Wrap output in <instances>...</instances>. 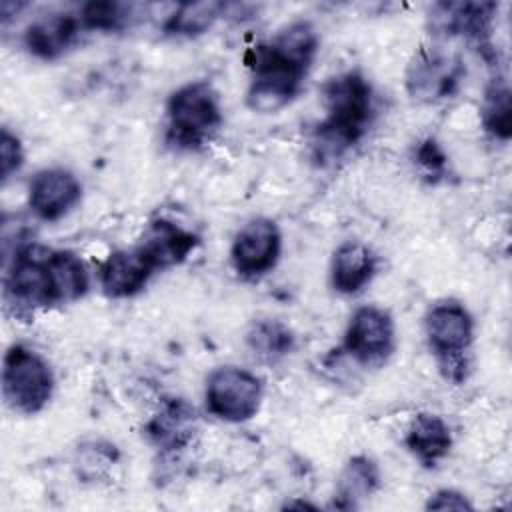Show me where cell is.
<instances>
[{
	"label": "cell",
	"mask_w": 512,
	"mask_h": 512,
	"mask_svg": "<svg viewBox=\"0 0 512 512\" xmlns=\"http://www.w3.org/2000/svg\"><path fill=\"white\" fill-rule=\"evenodd\" d=\"M318 50V34L306 20L282 28L270 42L246 52L250 86L246 104L260 114L282 110L300 92Z\"/></svg>",
	"instance_id": "6da1fadb"
},
{
	"label": "cell",
	"mask_w": 512,
	"mask_h": 512,
	"mask_svg": "<svg viewBox=\"0 0 512 512\" xmlns=\"http://www.w3.org/2000/svg\"><path fill=\"white\" fill-rule=\"evenodd\" d=\"M88 286L90 278L78 254L24 244L6 268L4 298L20 312H32L74 302L88 292Z\"/></svg>",
	"instance_id": "7a4b0ae2"
},
{
	"label": "cell",
	"mask_w": 512,
	"mask_h": 512,
	"mask_svg": "<svg viewBox=\"0 0 512 512\" xmlns=\"http://www.w3.org/2000/svg\"><path fill=\"white\" fill-rule=\"evenodd\" d=\"M326 116L316 130L318 156H338L368 130L374 104L372 86L356 70L338 74L324 84Z\"/></svg>",
	"instance_id": "3957f363"
},
{
	"label": "cell",
	"mask_w": 512,
	"mask_h": 512,
	"mask_svg": "<svg viewBox=\"0 0 512 512\" xmlns=\"http://www.w3.org/2000/svg\"><path fill=\"white\" fill-rule=\"evenodd\" d=\"M224 122L220 98L208 80L176 88L166 102V142L176 150H198Z\"/></svg>",
	"instance_id": "277c9868"
},
{
	"label": "cell",
	"mask_w": 512,
	"mask_h": 512,
	"mask_svg": "<svg viewBox=\"0 0 512 512\" xmlns=\"http://www.w3.org/2000/svg\"><path fill=\"white\" fill-rule=\"evenodd\" d=\"M428 344L446 378L462 382L466 378V354L474 338V322L466 306L458 300L436 302L424 318Z\"/></svg>",
	"instance_id": "5b68a950"
},
{
	"label": "cell",
	"mask_w": 512,
	"mask_h": 512,
	"mask_svg": "<svg viewBox=\"0 0 512 512\" xmlns=\"http://www.w3.org/2000/svg\"><path fill=\"white\" fill-rule=\"evenodd\" d=\"M54 390L50 364L32 348L12 344L2 364V396L6 404L22 414L40 412Z\"/></svg>",
	"instance_id": "8992f818"
},
{
	"label": "cell",
	"mask_w": 512,
	"mask_h": 512,
	"mask_svg": "<svg viewBox=\"0 0 512 512\" xmlns=\"http://www.w3.org/2000/svg\"><path fill=\"white\" fill-rule=\"evenodd\" d=\"M206 408L224 422H246L262 404V380L246 368L220 366L206 378Z\"/></svg>",
	"instance_id": "52a82bcc"
},
{
	"label": "cell",
	"mask_w": 512,
	"mask_h": 512,
	"mask_svg": "<svg viewBox=\"0 0 512 512\" xmlns=\"http://www.w3.org/2000/svg\"><path fill=\"white\" fill-rule=\"evenodd\" d=\"M462 60L442 46L414 52L406 68V88L412 98L432 102L450 96L462 78Z\"/></svg>",
	"instance_id": "ba28073f"
},
{
	"label": "cell",
	"mask_w": 512,
	"mask_h": 512,
	"mask_svg": "<svg viewBox=\"0 0 512 512\" xmlns=\"http://www.w3.org/2000/svg\"><path fill=\"white\" fill-rule=\"evenodd\" d=\"M282 252V234L274 220L254 218L234 236L230 260L234 270L244 278H258L270 272Z\"/></svg>",
	"instance_id": "9c48e42d"
},
{
	"label": "cell",
	"mask_w": 512,
	"mask_h": 512,
	"mask_svg": "<svg viewBox=\"0 0 512 512\" xmlns=\"http://www.w3.org/2000/svg\"><path fill=\"white\" fill-rule=\"evenodd\" d=\"M344 350L360 364H378L394 350V320L380 306H360L354 310L346 334Z\"/></svg>",
	"instance_id": "30bf717a"
},
{
	"label": "cell",
	"mask_w": 512,
	"mask_h": 512,
	"mask_svg": "<svg viewBox=\"0 0 512 512\" xmlns=\"http://www.w3.org/2000/svg\"><path fill=\"white\" fill-rule=\"evenodd\" d=\"M498 4L494 2H442L432 10V30L438 36H462L484 52L492 50L490 34Z\"/></svg>",
	"instance_id": "8fae6325"
},
{
	"label": "cell",
	"mask_w": 512,
	"mask_h": 512,
	"mask_svg": "<svg viewBox=\"0 0 512 512\" xmlns=\"http://www.w3.org/2000/svg\"><path fill=\"white\" fill-rule=\"evenodd\" d=\"M82 198L78 178L66 168H44L36 172L28 188V204L40 220L54 222L68 214Z\"/></svg>",
	"instance_id": "7c38bea8"
},
{
	"label": "cell",
	"mask_w": 512,
	"mask_h": 512,
	"mask_svg": "<svg viewBox=\"0 0 512 512\" xmlns=\"http://www.w3.org/2000/svg\"><path fill=\"white\" fill-rule=\"evenodd\" d=\"M198 246V236L170 220L158 218L148 224L138 252L146 258L152 270H166L176 264H182L190 252Z\"/></svg>",
	"instance_id": "4fadbf2b"
},
{
	"label": "cell",
	"mask_w": 512,
	"mask_h": 512,
	"mask_svg": "<svg viewBox=\"0 0 512 512\" xmlns=\"http://www.w3.org/2000/svg\"><path fill=\"white\" fill-rule=\"evenodd\" d=\"M82 22L70 12H52L34 20L24 32L28 52L40 60H56L80 38Z\"/></svg>",
	"instance_id": "5bb4252c"
},
{
	"label": "cell",
	"mask_w": 512,
	"mask_h": 512,
	"mask_svg": "<svg viewBox=\"0 0 512 512\" xmlns=\"http://www.w3.org/2000/svg\"><path fill=\"white\" fill-rule=\"evenodd\" d=\"M154 274L146 258L134 250H116L100 266L98 278L110 298H128L138 294Z\"/></svg>",
	"instance_id": "9a60e30c"
},
{
	"label": "cell",
	"mask_w": 512,
	"mask_h": 512,
	"mask_svg": "<svg viewBox=\"0 0 512 512\" xmlns=\"http://www.w3.org/2000/svg\"><path fill=\"white\" fill-rule=\"evenodd\" d=\"M196 430V410L182 398H166L148 420L146 436L162 450L184 448Z\"/></svg>",
	"instance_id": "2e32d148"
},
{
	"label": "cell",
	"mask_w": 512,
	"mask_h": 512,
	"mask_svg": "<svg viewBox=\"0 0 512 512\" xmlns=\"http://www.w3.org/2000/svg\"><path fill=\"white\" fill-rule=\"evenodd\" d=\"M374 272H376V256L366 244L358 240H346L334 250L332 264H330V280L336 292L340 294L360 292L372 280Z\"/></svg>",
	"instance_id": "e0dca14e"
},
{
	"label": "cell",
	"mask_w": 512,
	"mask_h": 512,
	"mask_svg": "<svg viewBox=\"0 0 512 512\" xmlns=\"http://www.w3.org/2000/svg\"><path fill=\"white\" fill-rule=\"evenodd\" d=\"M404 444L422 466L432 468L448 456L452 448V432L442 416L422 412L412 420Z\"/></svg>",
	"instance_id": "ac0fdd59"
},
{
	"label": "cell",
	"mask_w": 512,
	"mask_h": 512,
	"mask_svg": "<svg viewBox=\"0 0 512 512\" xmlns=\"http://www.w3.org/2000/svg\"><path fill=\"white\" fill-rule=\"evenodd\" d=\"M378 486H380V472L376 462L364 454L352 456L344 464L338 476L334 508H340V510L356 508L358 502L374 494Z\"/></svg>",
	"instance_id": "d6986e66"
},
{
	"label": "cell",
	"mask_w": 512,
	"mask_h": 512,
	"mask_svg": "<svg viewBox=\"0 0 512 512\" xmlns=\"http://www.w3.org/2000/svg\"><path fill=\"white\" fill-rule=\"evenodd\" d=\"M226 4L214 2V0H204V2H186L178 4L174 12L166 18L164 22V32L170 36H200L212 24L220 18L222 10Z\"/></svg>",
	"instance_id": "ffe728a7"
},
{
	"label": "cell",
	"mask_w": 512,
	"mask_h": 512,
	"mask_svg": "<svg viewBox=\"0 0 512 512\" xmlns=\"http://www.w3.org/2000/svg\"><path fill=\"white\" fill-rule=\"evenodd\" d=\"M484 128L500 140H508L512 134V108H510V88L504 78H492L486 88L482 104Z\"/></svg>",
	"instance_id": "44dd1931"
},
{
	"label": "cell",
	"mask_w": 512,
	"mask_h": 512,
	"mask_svg": "<svg viewBox=\"0 0 512 512\" xmlns=\"http://www.w3.org/2000/svg\"><path fill=\"white\" fill-rule=\"evenodd\" d=\"M246 342L256 354L278 358L294 348V334L280 320H258L246 332Z\"/></svg>",
	"instance_id": "7402d4cb"
},
{
	"label": "cell",
	"mask_w": 512,
	"mask_h": 512,
	"mask_svg": "<svg viewBox=\"0 0 512 512\" xmlns=\"http://www.w3.org/2000/svg\"><path fill=\"white\" fill-rule=\"evenodd\" d=\"M136 4L126 2H88L80 8L78 18L82 22L84 30H102V32H114L122 30L130 20L136 16L134 10Z\"/></svg>",
	"instance_id": "603a6c76"
},
{
	"label": "cell",
	"mask_w": 512,
	"mask_h": 512,
	"mask_svg": "<svg viewBox=\"0 0 512 512\" xmlns=\"http://www.w3.org/2000/svg\"><path fill=\"white\" fill-rule=\"evenodd\" d=\"M24 162V152L20 138L12 134L8 128H2L0 132V176L2 180H8L12 172H16Z\"/></svg>",
	"instance_id": "cb8c5ba5"
},
{
	"label": "cell",
	"mask_w": 512,
	"mask_h": 512,
	"mask_svg": "<svg viewBox=\"0 0 512 512\" xmlns=\"http://www.w3.org/2000/svg\"><path fill=\"white\" fill-rule=\"evenodd\" d=\"M416 160L422 168H426L430 174H442L444 166H446V154L440 148V144L432 138L424 140L418 150H416Z\"/></svg>",
	"instance_id": "d4e9b609"
},
{
	"label": "cell",
	"mask_w": 512,
	"mask_h": 512,
	"mask_svg": "<svg viewBox=\"0 0 512 512\" xmlns=\"http://www.w3.org/2000/svg\"><path fill=\"white\" fill-rule=\"evenodd\" d=\"M426 510H472V504L462 492L444 488L428 498Z\"/></svg>",
	"instance_id": "484cf974"
}]
</instances>
